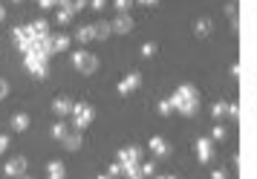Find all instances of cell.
I'll return each instance as SVG.
<instances>
[{"instance_id": "cell-42", "label": "cell", "mask_w": 257, "mask_h": 179, "mask_svg": "<svg viewBox=\"0 0 257 179\" xmlns=\"http://www.w3.org/2000/svg\"><path fill=\"white\" fill-rule=\"evenodd\" d=\"M98 179H110V176H107V173H101V176H98Z\"/></svg>"}, {"instance_id": "cell-31", "label": "cell", "mask_w": 257, "mask_h": 179, "mask_svg": "<svg viewBox=\"0 0 257 179\" xmlns=\"http://www.w3.org/2000/svg\"><path fill=\"white\" fill-rule=\"evenodd\" d=\"M107 176H110V179L121 176V165H118V162H113V165H110V170H107Z\"/></svg>"}, {"instance_id": "cell-4", "label": "cell", "mask_w": 257, "mask_h": 179, "mask_svg": "<svg viewBox=\"0 0 257 179\" xmlns=\"http://www.w3.org/2000/svg\"><path fill=\"white\" fill-rule=\"evenodd\" d=\"M26 70L32 72L35 78H47L49 58H47V55H26Z\"/></svg>"}, {"instance_id": "cell-27", "label": "cell", "mask_w": 257, "mask_h": 179, "mask_svg": "<svg viewBox=\"0 0 257 179\" xmlns=\"http://www.w3.org/2000/svg\"><path fill=\"white\" fill-rule=\"evenodd\" d=\"M130 6H133V0H116L118 15H130Z\"/></svg>"}, {"instance_id": "cell-8", "label": "cell", "mask_w": 257, "mask_h": 179, "mask_svg": "<svg viewBox=\"0 0 257 179\" xmlns=\"http://www.w3.org/2000/svg\"><path fill=\"white\" fill-rule=\"evenodd\" d=\"M139 159H142V150H139V147H124V150L118 153V165H121V167L139 165Z\"/></svg>"}, {"instance_id": "cell-22", "label": "cell", "mask_w": 257, "mask_h": 179, "mask_svg": "<svg viewBox=\"0 0 257 179\" xmlns=\"http://www.w3.org/2000/svg\"><path fill=\"white\" fill-rule=\"evenodd\" d=\"M211 116H214V119H225V116H228V104H225V101H217V104L211 107Z\"/></svg>"}, {"instance_id": "cell-14", "label": "cell", "mask_w": 257, "mask_h": 179, "mask_svg": "<svg viewBox=\"0 0 257 179\" xmlns=\"http://www.w3.org/2000/svg\"><path fill=\"white\" fill-rule=\"evenodd\" d=\"M29 124H32V121H29V116H26V113H15V116H12V130L15 133L29 130Z\"/></svg>"}, {"instance_id": "cell-9", "label": "cell", "mask_w": 257, "mask_h": 179, "mask_svg": "<svg viewBox=\"0 0 257 179\" xmlns=\"http://www.w3.org/2000/svg\"><path fill=\"white\" fill-rule=\"evenodd\" d=\"M26 173V159L24 156H15L6 162V176H24Z\"/></svg>"}, {"instance_id": "cell-33", "label": "cell", "mask_w": 257, "mask_h": 179, "mask_svg": "<svg viewBox=\"0 0 257 179\" xmlns=\"http://www.w3.org/2000/svg\"><path fill=\"white\" fill-rule=\"evenodd\" d=\"M228 116L231 119H240V104H228Z\"/></svg>"}, {"instance_id": "cell-18", "label": "cell", "mask_w": 257, "mask_h": 179, "mask_svg": "<svg viewBox=\"0 0 257 179\" xmlns=\"http://www.w3.org/2000/svg\"><path fill=\"white\" fill-rule=\"evenodd\" d=\"M211 29H214V26H211L208 18H199L197 24H194V32H197L199 38H208V35H211Z\"/></svg>"}, {"instance_id": "cell-44", "label": "cell", "mask_w": 257, "mask_h": 179, "mask_svg": "<svg viewBox=\"0 0 257 179\" xmlns=\"http://www.w3.org/2000/svg\"><path fill=\"white\" fill-rule=\"evenodd\" d=\"M12 3H24V0H12Z\"/></svg>"}, {"instance_id": "cell-15", "label": "cell", "mask_w": 257, "mask_h": 179, "mask_svg": "<svg viewBox=\"0 0 257 179\" xmlns=\"http://www.w3.org/2000/svg\"><path fill=\"white\" fill-rule=\"evenodd\" d=\"M29 41H32V32H29V26H15V44L24 49Z\"/></svg>"}, {"instance_id": "cell-43", "label": "cell", "mask_w": 257, "mask_h": 179, "mask_svg": "<svg viewBox=\"0 0 257 179\" xmlns=\"http://www.w3.org/2000/svg\"><path fill=\"white\" fill-rule=\"evenodd\" d=\"M18 179H32V176H26V173H24V176H18Z\"/></svg>"}, {"instance_id": "cell-6", "label": "cell", "mask_w": 257, "mask_h": 179, "mask_svg": "<svg viewBox=\"0 0 257 179\" xmlns=\"http://www.w3.org/2000/svg\"><path fill=\"white\" fill-rule=\"evenodd\" d=\"M197 156H199V162H202V165L214 162V142H211L208 136L197 139Z\"/></svg>"}, {"instance_id": "cell-40", "label": "cell", "mask_w": 257, "mask_h": 179, "mask_svg": "<svg viewBox=\"0 0 257 179\" xmlns=\"http://www.w3.org/2000/svg\"><path fill=\"white\" fill-rule=\"evenodd\" d=\"M127 179H145V176H142L139 170H136V173H130V176H127Z\"/></svg>"}, {"instance_id": "cell-21", "label": "cell", "mask_w": 257, "mask_h": 179, "mask_svg": "<svg viewBox=\"0 0 257 179\" xmlns=\"http://www.w3.org/2000/svg\"><path fill=\"white\" fill-rule=\"evenodd\" d=\"M75 38H78V44H90V41H93V26H81V29L75 32Z\"/></svg>"}, {"instance_id": "cell-13", "label": "cell", "mask_w": 257, "mask_h": 179, "mask_svg": "<svg viewBox=\"0 0 257 179\" xmlns=\"http://www.w3.org/2000/svg\"><path fill=\"white\" fill-rule=\"evenodd\" d=\"M93 38L95 41H107V38H110V21H95L93 24Z\"/></svg>"}, {"instance_id": "cell-37", "label": "cell", "mask_w": 257, "mask_h": 179, "mask_svg": "<svg viewBox=\"0 0 257 179\" xmlns=\"http://www.w3.org/2000/svg\"><path fill=\"white\" fill-rule=\"evenodd\" d=\"M133 3H139V6H156L159 0H133Z\"/></svg>"}, {"instance_id": "cell-17", "label": "cell", "mask_w": 257, "mask_h": 179, "mask_svg": "<svg viewBox=\"0 0 257 179\" xmlns=\"http://www.w3.org/2000/svg\"><path fill=\"white\" fill-rule=\"evenodd\" d=\"M29 32H32V38H47L49 35V24L47 21H32V24H29Z\"/></svg>"}, {"instance_id": "cell-16", "label": "cell", "mask_w": 257, "mask_h": 179, "mask_svg": "<svg viewBox=\"0 0 257 179\" xmlns=\"http://www.w3.org/2000/svg\"><path fill=\"white\" fill-rule=\"evenodd\" d=\"M61 142H64V147H67V150H78V147H81V130L67 133V136H64Z\"/></svg>"}, {"instance_id": "cell-38", "label": "cell", "mask_w": 257, "mask_h": 179, "mask_svg": "<svg viewBox=\"0 0 257 179\" xmlns=\"http://www.w3.org/2000/svg\"><path fill=\"white\" fill-rule=\"evenodd\" d=\"M211 179H225V170H214V173H211Z\"/></svg>"}, {"instance_id": "cell-25", "label": "cell", "mask_w": 257, "mask_h": 179, "mask_svg": "<svg viewBox=\"0 0 257 179\" xmlns=\"http://www.w3.org/2000/svg\"><path fill=\"white\" fill-rule=\"evenodd\" d=\"M72 18H75V15H72L70 9H58V18H55V21H58L61 26H67V24L72 21Z\"/></svg>"}, {"instance_id": "cell-10", "label": "cell", "mask_w": 257, "mask_h": 179, "mask_svg": "<svg viewBox=\"0 0 257 179\" xmlns=\"http://www.w3.org/2000/svg\"><path fill=\"white\" fill-rule=\"evenodd\" d=\"M70 49V38L67 35H49V55H58Z\"/></svg>"}, {"instance_id": "cell-2", "label": "cell", "mask_w": 257, "mask_h": 179, "mask_svg": "<svg viewBox=\"0 0 257 179\" xmlns=\"http://www.w3.org/2000/svg\"><path fill=\"white\" fill-rule=\"evenodd\" d=\"M72 67L81 75H93L98 70V58H95L93 52H87V49H78V52H72Z\"/></svg>"}, {"instance_id": "cell-28", "label": "cell", "mask_w": 257, "mask_h": 179, "mask_svg": "<svg viewBox=\"0 0 257 179\" xmlns=\"http://www.w3.org/2000/svg\"><path fill=\"white\" fill-rule=\"evenodd\" d=\"M225 15H228V18H231V24L237 26V18H240V12H237V6H234V3H225Z\"/></svg>"}, {"instance_id": "cell-29", "label": "cell", "mask_w": 257, "mask_h": 179, "mask_svg": "<svg viewBox=\"0 0 257 179\" xmlns=\"http://www.w3.org/2000/svg\"><path fill=\"white\" fill-rule=\"evenodd\" d=\"M156 49H159V47L151 41V44H145V47H142V55H145V58H153V55H156Z\"/></svg>"}, {"instance_id": "cell-11", "label": "cell", "mask_w": 257, "mask_h": 179, "mask_svg": "<svg viewBox=\"0 0 257 179\" xmlns=\"http://www.w3.org/2000/svg\"><path fill=\"white\" fill-rule=\"evenodd\" d=\"M52 113L58 116V119H64V116H70L72 113V101L67 96H58L55 101H52Z\"/></svg>"}, {"instance_id": "cell-26", "label": "cell", "mask_w": 257, "mask_h": 179, "mask_svg": "<svg viewBox=\"0 0 257 179\" xmlns=\"http://www.w3.org/2000/svg\"><path fill=\"white\" fill-rule=\"evenodd\" d=\"M159 113H162V116H171V113H174V104H171V98H162V101H159Z\"/></svg>"}, {"instance_id": "cell-36", "label": "cell", "mask_w": 257, "mask_h": 179, "mask_svg": "<svg viewBox=\"0 0 257 179\" xmlns=\"http://www.w3.org/2000/svg\"><path fill=\"white\" fill-rule=\"evenodd\" d=\"M90 6H93V9H104L107 0H90Z\"/></svg>"}, {"instance_id": "cell-1", "label": "cell", "mask_w": 257, "mask_h": 179, "mask_svg": "<svg viewBox=\"0 0 257 179\" xmlns=\"http://www.w3.org/2000/svg\"><path fill=\"white\" fill-rule=\"evenodd\" d=\"M171 104H174V113H182V116H197L199 110V93L194 84H182L176 87L174 96H171Z\"/></svg>"}, {"instance_id": "cell-41", "label": "cell", "mask_w": 257, "mask_h": 179, "mask_svg": "<svg viewBox=\"0 0 257 179\" xmlns=\"http://www.w3.org/2000/svg\"><path fill=\"white\" fill-rule=\"evenodd\" d=\"M156 179H176L174 173H165V176H156Z\"/></svg>"}, {"instance_id": "cell-20", "label": "cell", "mask_w": 257, "mask_h": 179, "mask_svg": "<svg viewBox=\"0 0 257 179\" xmlns=\"http://www.w3.org/2000/svg\"><path fill=\"white\" fill-rule=\"evenodd\" d=\"M87 6H90V0H67L61 9H70V12L75 15V12H81V9H87Z\"/></svg>"}, {"instance_id": "cell-3", "label": "cell", "mask_w": 257, "mask_h": 179, "mask_svg": "<svg viewBox=\"0 0 257 179\" xmlns=\"http://www.w3.org/2000/svg\"><path fill=\"white\" fill-rule=\"evenodd\" d=\"M72 124H75V130H84V127H90L93 124V107L90 104H72Z\"/></svg>"}, {"instance_id": "cell-35", "label": "cell", "mask_w": 257, "mask_h": 179, "mask_svg": "<svg viewBox=\"0 0 257 179\" xmlns=\"http://www.w3.org/2000/svg\"><path fill=\"white\" fill-rule=\"evenodd\" d=\"M41 3V9H52V6H58V0H38Z\"/></svg>"}, {"instance_id": "cell-39", "label": "cell", "mask_w": 257, "mask_h": 179, "mask_svg": "<svg viewBox=\"0 0 257 179\" xmlns=\"http://www.w3.org/2000/svg\"><path fill=\"white\" fill-rule=\"evenodd\" d=\"M3 21H6V9H3V6H0V24H3Z\"/></svg>"}, {"instance_id": "cell-5", "label": "cell", "mask_w": 257, "mask_h": 179, "mask_svg": "<svg viewBox=\"0 0 257 179\" xmlns=\"http://www.w3.org/2000/svg\"><path fill=\"white\" fill-rule=\"evenodd\" d=\"M142 87V75L139 72H130L127 78H121V81H118V96H130V93H136V90H139Z\"/></svg>"}, {"instance_id": "cell-19", "label": "cell", "mask_w": 257, "mask_h": 179, "mask_svg": "<svg viewBox=\"0 0 257 179\" xmlns=\"http://www.w3.org/2000/svg\"><path fill=\"white\" fill-rule=\"evenodd\" d=\"M47 170H49V179H64V162H58V159H52Z\"/></svg>"}, {"instance_id": "cell-12", "label": "cell", "mask_w": 257, "mask_h": 179, "mask_svg": "<svg viewBox=\"0 0 257 179\" xmlns=\"http://www.w3.org/2000/svg\"><path fill=\"white\" fill-rule=\"evenodd\" d=\"M151 150L159 156V159H165V156H171V144L165 142L162 136H153L151 139Z\"/></svg>"}, {"instance_id": "cell-24", "label": "cell", "mask_w": 257, "mask_h": 179, "mask_svg": "<svg viewBox=\"0 0 257 179\" xmlns=\"http://www.w3.org/2000/svg\"><path fill=\"white\" fill-rule=\"evenodd\" d=\"M225 136H228V133H225V127H222V124H217V127H214V130H211V142H222V139H225Z\"/></svg>"}, {"instance_id": "cell-23", "label": "cell", "mask_w": 257, "mask_h": 179, "mask_svg": "<svg viewBox=\"0 0 257 179\" xmlns=\"http://www.w3.org/2000/svg\"><path fill=\"white\" fill-rule=\"evenodd\" d=\"M67 133H70V127H67V124H64V121H58V124H52V139H64V136H67Z\"/></svg>"}, {"instance_id": "cell-30", "label": "cell", "mask_w": 257, "mask_h": 179, "mask_svg": "<svg viewBox=\"0 0 257 179\" xmlns=\"http://www.w3.org/2000/svg\"><path fill=\"white\" fill-rule=\"evenodd\" d=\"M139 173L142 176H153V173H156V165H153V162H145V165L139 167Z\"/></svg>"}, {"instance_id": "cell-32", "label": "cell", "mask_w": 257, "mask_h": 179, "mask_svg": "<svg viewBox=\"0 0 257 179\" xmlns=\"http://www.w3.org/2000/svg\"><path fill=\"white\" fill-rule=\"evenodd\" d=\"M6 96H9V81H6V78H0V101H3Z\"/></svg>"}, {"instance_id": "cell-34", "label": "cell", "mask_w": 257, "mask_h": 179, "mask_svg": "<svg viewBox=\"0 0 257 179\" xmlns=\"http://www.w3.org/2000/svg\"><path fill=\"white\" fill-rule=\"evenodd\" d=\"M6 147H9V136H3V133H0V156L6 153Z\"/></svg>"}, {"instance_id": "cell-7", "label": "cell", "mask_w": 257, "mask_h": 179, "mask_svg": "<svg viewBox=\"0 0 257 179\" xmlns=\"http://www.w3.org/2000/svg\"><path fill=\"white\" fill-rule=\"evenodd\" d=\"M130 29H133V18L130 15H118L116 21H110V32H116V35H127Z\"/></svg>"}]
</instances>
